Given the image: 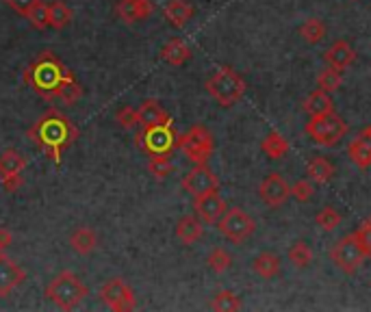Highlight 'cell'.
I'll return each instance as SVG.
<instances>
[{
	"instance_id": "6da1fadb",
	"label": "cell",
	"mask_w": 371,
	"mask_h": 312,
	"mask_svg": "<svg viewBox=\"0 0 371 312\" xmlns=\"http://www.w3.org/2000/svg\"><path fill=\"white\" fill-rule=\"evenodd\" d=\"M28 137L59 165L63 150L77 141L79 130L66 115H61L59 111H48L41 120H37V124H33L31 130H28Z\"/></svg>"
},
{
	"instance_id": "7a4b0ae2",
	"label": "cell",
	"mask_w": 371,
	"mask_h": 312,
	"mask_svg": "<svg viewBox=\"0 0 371 312\" xmlns=\"http://www.w3.org/2000/svg\"><path fill=\"white\" fill-rule=\"evenodd\" d=\"M74 74L63 65V61L54 52H41L24 72V83L43 100H54L61 87Z\"/></svg>"
},
{
	"instance_id": "3957f363",
	"label": "cell",
	"mask_w": 371,
	"mask_h": 312,
	"mask_svg": "<svg viewBox=\"0 0 371 312\" xmlns=\"http://www.w3.org/2000/svg\"><path fill=\"white\" fill-rule=\"evenodd\" d=\"M206 92L211 94V98L219 104V107L228 109L243 98L245 81L239 76V72H234L232 67L224 65L206 81Z\"/></svg>"
},
{
	"instance_id": "277c9868",
	"label": "cell",
	"mask_w": 371,
	"mask_h": 312,
	"mask_svg": "<svg viewBox=\"0 0 371 312\" xmlns=\"http://www.w3.org/2000/svg\"><path fill=\"white\" fill-rule=\"evenodd\" d=\"M89 295V289L79 280L77 273L61 271L46 287V297L61 310H74Z\"/></svg>"
},
{
	"instance_id": "5b68a950",
	"label": "cell",
	"mask_w": 371,
	"mask_h": 312,
	"mask_svg": "<svg viewBox=\"0 0 371 312\" xmlns=\"http://www.w3.org/2000/svg\"><path fill=\"white\" fill-rule=\"evenodd\" d=\"M304 132L317 145L332 147L348 135V124L343 117H339L334 111L323 115H310V120L304 126Z\"/></svg>"
},
{
	"instance_id": "8992f818",
	"label": "cell",
	"mask_w": 371,
	"mask_h": 312,
	"mask_svg": "<svg viewBox=\"0 0 371 312\" xmlns=\"http://www.w3.org/2000/svg\"><path fill=\"white\" fill-rule=\"evenodd\" d=\"M176 147L183 150L185 156L194 163V165H202V163H209V158L215 150V139L209 128L202 124H196V126H191L185 135L176 139Z\"/></svg>"
},
{
	"instance_id": "52a82bcc",
	"label": "cell",
	"mask_w": 371,
	"mask_h": 312,
	"mask_svg": "<svg viewBox=\"0 0 371 312\" xmlns=\"http://www.w3.org/2000/svg\"><path fill=\"white\" fill-rule=\"evenodd\" d=\"M330 258L341 271L352 275L361 269L363 260L369 258V256H367L365 243L359 236V232H352V234H345L341 241H337V245L330 251Z\"/></svg>"
},
{
	"instance_id": "ba28073f",
	"label": "cell",
	"mask_w": 371,
	"mask_h": 312,
	"mask_svg": "<svg viewBox=\"0 0 371 312\" xmlns=\"http://www.w3.org/2000/svg\"><path fill=\"white\" fill-rule=\"evenodd\" d=\"M174 122L170 124H161V126H150L143 128L139 135H135V143L146 150L150 156L157 154H172L176 147V132H174Z\"/></svg>"
},
{
	"instance_id": "9c48e42d",
	"label": "cell",
	"mask_w": 371,
	"mask_h": 312,
	"mask_svg": "<svg viewBox=\"0 0 371 312\" xmlns=\"http://www.w3.org/2000/svg\"><path fill=\"white\" fill-rule=\"evenodd\" d=\"M217 228L228 241L243 243V241L250 239L252 234H254L257 221L252 219L245 211H241V208H232V211H226L224 217L217 221Z\"/></svg>"
},
{
	"instance_id": "30bf717a",
	"label": "cell",
	"mask_w": 371,
	"mask_h": 312,
	"mask_svg": "<svg viewBox=\"0 0 371 312\" xmlns=\"http://www.w3.org/2000/svg\"><path fill=\"white\" fill-rule=\"evenodd\" d=\"M102 302H105L111 310L115 312H126L135 308V293L126 284L122 278H113L109 280L100 291Z\"/></svg>"
},
{
	"instance_id": "8fae6325",
	"label": "cell",
	"mask_w": 371,
	"mask_h": 312,
	"mask_svg": "<svg viewBox=\"0 0 371 312\" xmlns=\"http://www.w3.org/2000/svg\"><path fill=\"white\" fill-rule=\"evenodd\" d=\"M259 196H261V200L267 206L278 208V206H283L291 198V187L287 185V180L278 171H272V174H267L261 180Z\"/></svg>"
},
{
	"instance_id": "7c38bea8",
	"label": "cell",
	"mask_w": 371,
	"mask_h": 312,
	"mask_svg": "<svg viewBox=\"0 0 371 312\" xmlns=\"http://www.w3.org/2000/svg\"><path fill=\"white\" fill-rule=\"evenodd\" d=\"M217 187H219L217 176L209 169L206 163L194 165V169H189L183 178V189L187 193H191L194 198L204 196V193H209V191H217Z\"/></svg>"
},
{
	"instance_id": "4fadbf2b",
	"label": "cell",
	"mask_w": 371,
	"mask_h": 312,
	"mask_svg": "<svg viewBox=\"0 0 371 312\" xmlns=\"http://www.w3.org/2000/svg\"><path fill=\"white\" fill-rule=\"evenodd\" d=\"M194 208L204 224H217V221L224 217V213L228 211L226 202L221 200L217 191H209V193H204V196L194 198Z\"/></svg>"
},
{
	"instance_id": "5bb4252c",
	"label": "cell",
	"mask_w": 371,
	"mask_h": 312,
	"mask_svg": "<svg viewBox=\"0 0 371 312\" xmlns=\"http://www.w3.org/2000/svg\"><path fill=\"white\" fill-rule=\"evenodd\" d=\"M152 13H154L152 0H117L115 3V16L126 24L148 20Z\"/></svg>"
},
{
	"instance_id": "9a60e30c",
	"label": "cell",
	"mask_w": 371,
	"mask_h": 312,
	"mask_svg": "<svg viewBox=\"0 0 371 312\" xmlns=\"http://www.w3.org/2000/svg\"><path fill=\"white\" fill-rule=\"evenodd\" d=\"M26 278V271L18 262H13L11 258H5L0 254V297L11 295V291H16Z\"/></svg>"
},
{
	"instance_id": "2e32d148",
	"label": "cell",
	"mask_w": 371,
	"mask_h": 312,
	"mask_svg": "<svg viewBox=\"0 0 371 312\" xmlns=\"http://www.w3.org/2000/svg\"><path fill=\"white\" fill-rule=\"evenodd\" d=\"M323 61L328 63V67L334 70H345L356 61V50L350 46L345 39H339L334 41L332 46L323 52Z\"/></svg>"
},
{
	"instance_id": "e0dca14e",
	"label": "cell",
	"mask_w": 371,
	"mask_h": 312,
	"mask_svg": "<svg viewBox=\"0 0 371 312\" xmlns=\"http://www.w3.org/2000/svg\"><path fill=\"white\" fill-rule=\"evenodd\" d=\"M194 5L189 0H168L166 9H163V16L174 26V28H183L187 22L194 18Z\"/></svg>"
},
{
	"instance_id": "ac0fdd59",
	"label": "cell",
	"mask_w": 371,
	"mask_h": 312,
	"mask_svg": "<svg viewBox=\"0 0 371 312\" xmlns=\"http://www.w3.org/2000/svg\"><path fill=\"white\" fill-rule=\"evenodd\" d=\"M139 113V124L143 128H150V126H161V124H170L172 117L170 113L161 107L157 100H146L141 102V107L137 109Z\"/></svg>"
},
{
	"instance_id": "d6986e66",
	"label": "cell",
	"mask_w": 371,
	"mask_h": 312,
	"mask_svg": "<svg viewBox=\"0 0 371 312\" xmlns=\"http://www.w3.org/2000/svg\"><path fill=\"white\" fill-rule=\"evenodd\" d=\"M348 156H350V160H352L359 169L371 167V139L365 137V135H361V137H356L354 141H350V145H348Z\"/></svg>"
},
{
	"instance_id": "ffe728a7",
	"label": "cell",
	"mask_w": 371,
	"mask_h": 312,
	"mask_svg": "<svg viewBox=\"0 0 371 312\" xmlns=\"http://www.w3.org/2000/svg\"><path fill=\"white\" fill-rule=\"evenodd\" d=\"M161 59L170 65H185L189 59H191V48L187 46V43L183 39H170L166 46H163L161 50Z\"/></svg>"
},
{
	"instance_id": "44dd1931",
	"label": "cell",
	"mask_w": 371,
	"mask_h": 312,
	"mask_svg": "<svg viewBox=\"0 0 371 312\" xmlns=\"http://www.w3.org/2000/svg\"><path fill=\"white\" fill-rule=\"evenodd\" d=\"M306 176L315 185H328L334 176V165L325 156H313L306 165Z\"/></svg>"
},
{
	"instance_id": "7402d4cb",
	"label": "cell",
	"mask_w": 371,
	"mask_h": 312,
	"mask_svg": "<svg viewBox=\"0 0 371 312\" xmlns=\"http://www.w3.org/2000/svg\"><path fill=\"white\" fill-rule=\"evenodd\" d=\"M70 245L77 254L85 256V254H92V251L98 247V234L92 228H77L70 234Z\"/></svg>"
},
{
	"instance_id": "603a6c76",
	"label": "cell",
	"mask_w": 371,
	"mask_h": 312,
	"mask_svg": "<svg viewBox=\"0 0 371 312\" xmlns=\"http://www.w3.org/2000/svg\"><path fill=\"white\" fill-rule=\"evenodd\" d=\"M202 234H204V228H202V224H200V219L191 217V215L183 217V219L176 224V236H178V239H181L185 245H194L196 241L202 239Z\"/></svg>"
},
{
	"instance_id": "cb8c5ba5",
	"label": "cell",
	"mask_w": 371,
	"mask_h": 312,
	"mask_svg": "<svg viewBox=\"0 0 371 312\" xmlns=\"http://www.w3.org/2000/svg\"><path fill=\"white\" fill-rule=\"evenodd\" d=\"M302 109L308 113V115H323V113H332L334 111V102L330 98L328 92H323V89H317V92L310 94L304 104H302Z\"/></svg>"
},
{
	"instance_id": "d4e9b609",
	"label": "cell",
	"mask_w": 371,
	"mask_h": 312,
	"mask_svg": "<svg viewBox=\"0 0 371 312\" xmlns=\"http://www.w3.org/2000/svg\"><path fill=\"white\" fill-rule=\"evenodd\" d=\"M261 150L272 160H280L289 152V141L280 135L278 130H272V132H267L265 139L261 141Z\"/></svg>"
},
{
	"instance_id": "484cf974",
	"label": "cell",
	"mask_w": 371,
	"mask_h": 312,
	"mask_svg": "<svg viewBox=\"0 0 371 312\" xmlns=\"http://www.w3.org/2000/svg\"><path fill=\"white\" fill-rule=\"evenodd\" d=\"M252 269H254L257 275L272 280L280 273V258L272 254V251H261V254L252 260Z\"/></svg>"
},
{
	"instance_id": "4316f807",
	"label": "cell",
	"mask_w": 371,
	"mask_h": 312,
	"mask_svg": "<svg viewBox=\"0 0 371 312\" xmlns=\"http://www.w3.org/2000/svg\"><path fill=\"white\" fill-rule=\"evenodd\" d=\"M26 167V158L18 150H5L0 154V178L11 176V174H22Z\"/></svg>"
},
{
	"instance_id": "83f0119b",
	"label": "cell",
	"mask_w": 371,
	"mask_h": 312,
	"mask_svg": "<svg viewBox=\"0 0 371 312\" xmlns=\"http://www.w3.org/2000/svg\"><path fill=\"white\" fill-rule=\"evenodd\" d=\"M48 13H50V28H57V31L66 28L74 18L72 9L63 3V0H54V3H50Z\"/></svg>"
},
{
	"instance_id": "f1b7e54d",
	"label": "cell",
	"mask_w": 371,
	"mask_h": 312,
	"mask_svg": "<svg viewBox=\"0 0 371 312\" xmlns=\"http://www.w3.org/2000/svg\"><path fill=\"white\" fill-rule=\"evenodd\" d=\"M209 306H211V310H217V312H232V310H241L243 308L241 300L232 291H219V293H215Z\"/></svg>"
},
{
	"instance_id": "f546056e",
	"label": "cell",
	"mask_w": 371,
	"mask_h": 312,
	"mask_svg": "<svg viewBox=\"0 0 371 312\" xmlns=\"http://www.w3.org/2000/svg\"><path fill=\"white\" fill-rule=\"evenodd\" d=\"M148 171L154 178V180H166V178L174 171V163L170 154H157L150 156V163H148Z\"/></svg>"
},
{
	"instance_id": "4dcf8cb0",
	"label": "cell",
	"mask_w": 371,
	"mask_h": 312,
	"mask_svg": "<svg viewBox=\"0 0 371 312\" xmlns=\"http://www.w3.org/2000/svg\"><path fill=\"white\" fill-rule=\"evenodd\" d=\"M300 37L306 41V43H319L323 37H325V24L321 22V20H317V18H310V20H306L302 26H300Z\"/></svg>"
},
{
	"instance_id": "1f68e13d",
	"label": "cell",
	"mask_w": 371,
	"mask_h": 312,
	"mask_svg": "<svg viewBox=\"0 0 371 312\" xmlns=\"http://www.w3.org/2000/svg\"><path fill=\"white\" fill-rule=\"evenodd\" d=\"M289 260L293 262V267H298V269H306V267L313 262V249L304 241L293 243L289 249Z\"/></svg>"
},
{
	"instance_id": "d6a6232c",
	"label": "cell",
	"mask_w": 371,
	"mask_h": 312,
	"mask_svg": "<svg viewBox=\"0 0 371 312\" xmlns=\"http://www.w3.org/2000/svg\"><path fill=\"white\" fill-rule=\"evenodd\" d=\"M315 221H317V226H319L321 230L332 232V230H337V228L341 226V221H343V217H341V213L337 211V208L325 206V208H321V211L317 213Z\"/></svg>"
},
{
	"instance_id": "836d02e7",
	"label": "cell",
	"mask_w": 371,
	"mask_h": 312,
	"mask_svg": "<svg viewBox=\"0 0 371 312\" xmlns=\"http://www.w3.org/2000/svg\"><path fill=\"white\" fill-rule=\"evenodd\" d=\"M83 96V89L77 81V76H70L61 87H59V92H57V98L59 100H63L66 104H74V102H79Z\"/></svg>"
},
{
	"instance_id": "e575fe53",
	"label": "cell",
	"mask_w": 371,
	"mask_h": 312,
	"mask_svg": "<svg viewBox=\"0 0 371 312\" xmlns=\"http://www.w3.org/2000/svg\"><path fill=\"white\" fill-rule=\"evenodd\" d=\"M317 83H319V89H323V92H337V89L341 87V83H343V76H341V70H334V67H325L319 72L317 76Z\"/></svg>"
},
{
	"instance_id": "d590c367",
	"label": "cell",
	"mask_w": 371,
	"mask_h": 312,
	"mask_svg": "<svg viewBox=\"0 0 371 312\" xmlns=\"http://www.w3.org/2000/svg\"><path fill=\"white\" fill-rule=\"evenodd\" d=\"M206 262H209L211 271L224 273V271H228V267L232 264V256L228 254L224 247H215V249H211V254H209V258H206Z\"/></svg>"
},
{
	"instance_id": "8d00e7d4",
	"label": "cell",
	"mask_w": 371,
	"mask_h": 312,
	"mask_svg": "<svg viewBox=\"0 0 371 312\" xmlns=\"http://www.w3.org/2000/svg\"><path fill=\"white\" fill-rule=\"evenodd\" d=\"M26 20L31 22L33 28H39V31H43V28L50 26V13H48V5L46 3H37L33 7V11L28 13Z\"/></svg>"
},
{
	"instance_id": "74e56055",
	"label": "cell",
	"mask_w": 371,
	"mask_h": 312,
	"mask_svg": "<svg viewBox=\"0 0 371 312\" xmlns=\"http://www.w3.org/2000/svg\"><path fill=\"white\" fill-rule=\"evenodd\" d=\"M315 193V187H313V180H298L293 187H291V198H295L298 202H310V198H313Z\"/></svg>"
},
{
	"instance_id": "f35d334b",
	"label": "cell",
	"mask_w": 371,
	"mask_h": 312,
	"mask_svg": "<svg viewBox=\"0 0 371 312\" xmlns=\"http://www.w3.org/2000/svg\"><path fill=\"white\" fill-rule=\"evenodd\" d=\"M115 122L120 124L122 128L130 130V128H135L139 124V113H137V109H132V107H122L120 111L115 113Z\"/></svg>"
},
{
	"instance_id": "ab89813d",
	"label": "cell",
	"mask_w": 371,
	"mask_h": 312,
	"mask_svg": "<svg viewBox=\"0 0 371 312\" xmlns=\"http://www.w3.org/2000/svg\"><path fill=\"white\" fill-rule=\"evenodd\" d=\"M37 3H41V0H5V5H7L9 9H13V11L20 13V16H24V18L33 11V7H35Z\"/></svg>"
},
{
	"instance_id": "60d3db41",
	"label": "cell",
	"mask_w": 371,
	"mask_h": 312,
	"mask_svg": "<svg viewBox=\"0 0 371 312\" xmlns=\"http://www.w3.org/2000/svg\"><path fill=\"white\" fill-rule=\"evenodd\" d=\"M0 183H3V189H5L7 193H16V191L22 187L24 178H22V174H11V176L0 178Z\"/></svg>"
},
{
	"instance_id": "b9f144b4",
	"label": "cell",
	"mask_w": 371,
	"mask_h": 312,
	"mask_svg": "<svg viewBox=\"0 0 371 312\" xmlns=\"http://www.w3.org/2000/svg\"><path fill=\"white\" fill-rule=\"evenodd\" d=\"M359 232V236L363 239V243H365V249H367V256L371 258V217H367L365 221H363V226L356 230Z\"/></svg>"
},
{
	"instance_id": "7bdbcfd3",
	"label": "cell",
	"mask_w": 371,
	"mask_h": 312,
	"mask_svg": "<svg viewBox=\"0 0 371 312\" xmlns=\"http://www.w3.org/2000/svg\"><path fill=\"white\" fill-rule=\"evenodd\" d=\"M11 245V232L5 230V228H0V251L7 249Z\"/></svg>"
},
{
	"instance_id": "ee69618b",
	"label": "cell",
	"mask_w": 371,
	"mask_h": 312,
	"mask_svg": "<svg viewBox=\"0 0 371 312\" xmlns=\"http://www.w3.org/2000/svg\"><path fill=\"white\" fill-rule=\"evenodd\" d=\"M361 135H365V137H369V139H371V124H369V126L361 132Z\"/></svg>"
}]
</instances>
